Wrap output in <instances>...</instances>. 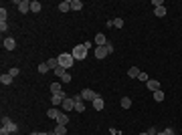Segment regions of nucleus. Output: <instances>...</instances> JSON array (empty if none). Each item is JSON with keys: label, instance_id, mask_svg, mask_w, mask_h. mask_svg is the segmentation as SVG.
<instances>
[{"label": "nucleus", "instance_id": "obj_1", "mask_svg": "<svg viewBox=\"0 0 182 135\" xmlns=\"http://www.w3.org/2000/svg\"><path fill=\"white\" fill-rule=\"evenodd\" d=\"M59 59V67H63V69H71L73 67V63H75V59H73V54H69V53H63V54H59L57 57Z\"/></svg>", "mask_w": 182, "mask_h": 135}, {"label": "nucleus", "instance_id": "obj_2", "mask_svg": "<svg viewBox=\"0 0 182 135\" xmlns=\"http://www.w3.org/2000/svg\"><path fill=\"white\" fill-rule=\"evenodd\" d=\"M87 51H89V48L85 47V44H77V47L73 48V53H71V54H73L75 61H83V59L87 57Z\"/></svg>", "mask_w": 182, "mask_h": 135}, {"label": "nucleus", "instance_id": "obj_3", "mask_svg": "<svg viewBox=\"0 0 182 135\" xmlns=\"http://www.w3.org/2000/svg\"><path fill=\"white\" fill-rule=\"evenodd\" d=\"M2 127H6V129H8V133H10V135L18 131V125H16V123H14L12 119H8V117H2Z\"/></svg>", "mask_w": 182, "mask_h": 135}, {"label": "nucleus", "instance_id": "obj_4", "mask_svg": "<svg viewBox=\"0 0 182 135\" xmlns=\"http://www.w3.org/2000/svg\"><path fill=\"white\" fill-rule=\"evenodd\" d=\"M67 99V95L63 93H53V97H51V103H53V107H59V105H63V101Z\"/></svg>", "mask_w": 182, "mask_h": 135}, {"label": "nucleus", "instance_id": "obj_5", "mask_svg": "<svg viewBox=\"0 0 182 135\" xmlns=\"http://www.w3.org/2000/svg\"><path fill=\"white\" fill-rule=\"evenodd\" d=\"M61 109H63V113H69V111H73V109H75L73 97H67V99L63 101V105H61Z\"/></svg>", "mask_w": 182, "mask_h": 135}, {"label": "nucleus", "instance_id": "obj_6", "mask_svg": "<svg viewBox=\"0 0 182 135\" xmlns=\"http://www.w3.org/2000/svg\"><path fill=\"white\" fill-rule=\"evenodd\" d=\"M81 97H83V101H95V97H97V93H95L93 89H85V91H81Z\"/></svg>", "mask_w": 182, "mask_h": 135}, {"label": "nucleus", "instance_id": "obj_7", "mask_svg": "<svg viewBox=\"0 0 182 135\" xmlns=\"http://www.w3.org/2000/svg\"><path fill=\"white\" fill-rule=\"evenodd\" d=\"M109 54V51H107V47H95V57H97V59H105V57H107Z\"/></svg>", "mask_w": 182, "mask_h": 135}, {"label": "nucleus", "instance_id": "obj_8", "mask_svg": "<svg viewBox=\"0 0 182 135\" xmlns=\"http://www.w3.org/2000/svg\"><path fill=\"white\" fill-rule=\"evenodd\" d=\"M16 6H18L20 14H24V12L30 10V2H28V0H20V2H16Z\"/></svg>", "mask_w": 182, "mask_h": 135}, {"label": "nucleus", "instance_id": "obj_9", "mask_svg": "<svg viewBox=\"0 0 182 135\" xmlns=\"http://www.w3.org/2000/svg\"><path fill=\"white\" fill-rule=\"evenodd\" d=\"M146 87H148L152 93H156V91H160V81H156V79H150V81L146 83Z\"/></svg>", "mask_w": 182, "mask_h": 135}, {"label": "nucleus", "instance_id": "obj_10", "mask_svg": "<svg viewBox=\"0 0 182 135\" xmlns=\"http://www.w3.org/2000/svg\"><path fill=\"white\" fill-rule=\"evenodd\" d=\"M95 44H97V47H105V44H107V38H105V34H101V32L95 34Z\"/></svg>", "mask_w": 182, "mask_h": 135}, {"label": "nucleus", "instance_id": "obj_11", "mask_svg": "<svg viewBox=\"0 0 182 135\" xmlns=\"http://www.w3.org/2000/svg\"><path fill=\"white\" fill-rule=\"evenodd\" d=\"M67 123H69V115L61 111V115L57 117V125H67Z\"/></svg>", "mask_w": 182, "mask_h": 135}, {"label": "nucleus", "instance_id": "obj_12", "mask_svg": "<svg viewBox=\"0 0 182 135\" xmlns=\"http://www.w3.org/2000/svg\"><path fill=\"white\" fill-rule=\"evenodd\" d=\"M93 107H95V111H101V109L105 107V103H103V99H101L99 95L95 97V101H93Z\"/></svg>", "mask_w": 182, "mask_h": 135}, {"label": "nucleus", "instance_id": "obj_13", "mask_svg": "<svg viewBox=\"0 0 182 135\" xmlns=\"http://www.w3.org/2000/svg\"><path fill=\"white\" fill-rule=\"evenodd\" d=\"M59 115H61V111H59L57 107H51V109L47 111V117H49V119H57Z\"/></svg>", "mask_w": 182, "mask_h": 135}, {"label": "nucleus", "instance_id": "obj_14", "mask_svg": "<svg viewBox=\"0 0 182 135\" xmlns=\"http://www.w3.org/2000/svg\"><path fill=\"white\" fill-rule=\"evenodd\" d=\"M14 47H16V41L14 38H4V48L6 51H14Z\"/></svg>", "mask_w": 182, "mask_h": 135}, {"label": "nucleus", "instance_id": "obj_15", "mask_svg": "<svg viewBox=\"0 0 182 135\" xmlns=\"http://www.w3.org/2000/svg\"><path fill=\"white\" fill-rule=\"evenodd\" d=\"M12 79H14V77L10 73H4L2 77H0V83H2V85H10V83H12Z\"/></svg>", "mask_w": 182, "mask_h": 135}, {"label": "nucleus", "instance_id": "obj_16", "mask_svg": "<svg viewBox=\"0 0 182 135\" xmlns=\"http://www.w3.org/2000/svg\"><path fill=\"white\" fill-rule=\"evenodd\" d=\"M59 10L61 12H69V10H71V2H69V0H63L59 4Z\"/></svg>", "mask_w": 182, "mask_h": 135}, {"label": "nucleus", "instance_id": "obj_17", "mask_svg": "<svg viewBox=\"0 0 182 135\" xmlns=\"http://www.w3.org/2000/svg\"><path fill=\"white\" fill-rule=\"evenodd\" d=\"M53 133L55 135H67V125H57Z\"/></svg>", "mask_w": 182, "mask_h": 135}, {"label": "nucleus", "instance_id": "obj_18", "mask_svg": "<svg viewBox=\"0 0 182 135\" xmlns=\"http://www.w3.org/2000/svg\"><path fill=\"white\" fill-rule=\"evenodd\" d=\"M140 73H142V71H140L138 67H132V69L128 71V77H132V79H138V77H140Z\"/></svg>", "mask_w": 182, "mask_h": 135}, {"label": "nucleus", "instance_id": "obj_19", "mask_svg": "<svg viewBox=\"0 0 182 135\" xmlns=\"http://www.w3.org/2000/svg\"><path fill=\"white\" fill-rule=\"evenodd\" d=\"M61 91H63V85H61V83H51V95L61 93Z\"/></svg>", "mask_w": 182, "mask_h": 135}, {"label": "nucleus", "instance_id": "obj_20", "mask_svg": "<svg viewBox=\"0 0 182 135\" xmlns=\"http://www.w3.org/2000/svg\"><path fill=\"white\" fill-rule=\"evenodd\" d=\"M81 8H83L81 0H71V10H81Z\"/></svg>", "mask_w": 182, "mask_h": 135}, {"label": "nucleus", "instance_id": "obj_21", "mask_svg": "<svg viewBox=\"0 0 182 135\" xmlns=\"http://www.w3.org/2000/svg\"><path fill=\"white\" fill-rule=\"evenodd\" d=\"M47 65H49V69H51V71H55V69L59 67V59H49Z\"/></svg>", "mask_w": 182, "mask_h": 135}, {"label": "nucleus", "instance_id": "obj_22", "mask_svg": "<svg viewBox=\"0 0 182 135\" xmlns=\"http://www.w3.org/2000/svg\"><path fill=\"white\" fill-rule=\"evenodd\" d=\"M120 103H121V107H123V109H129V107H132V99H129V97H123Z\"/></svg>", "mask_w": 182, "mask_h": 135}, {"label": "nucleus", "instance_id": "obj_23", "mask_svg": "<svg viewBox=\"0 0 182 135\" xmlns=\"http://www.w3.org/2000/svg\"><path fill=\"white\" fill-rule=\"evenodd\" d=\"M40 8H43V4H40V2H37V0H34V2H30V10H33V12H40Z\"/></svg>", "mask_w": 182, "mask_h": 135}, {"label": "nucleus", "instance_id": "obj_24", "mask_svg": "<svg viewBox=\"0 0 182 135\" xmlns=\"http://www.w3.org/2000/svg\"><path fill=\"white\" fill-rule=\"evenodd\" d=\"M154 14H156V16H166V6H158V8H154Z\"/></svg>", "mask_w": 182, "mask_h": 135}, {"label": "nucleus", "instance_id": "obj_25", "mask_svg": "<svg viewBox=\"0 0 182 135\" xmlns=\"http://www.w3.org/2000/svg\"><path fill=\"white\" fill-rule=\"evenodd\" d=\"M75 111H77V113H83V111H85V103L77 101V103H75Z\"/></svg>", "mask_w": 182, "mask_h": 135}, {"label": "nucleus", "instance_id": "obj_26", "mask_svg": "<svg viewBox=\"0 0 182 135\" xmlns=\"http://www.w3.org/2000/svg\"><path fill=\"white\" fill-rule=\"evenodd\" d=\"M49 71H51V69H49V65H47V63H40V65H39V73H43V75H45V73H49Z\"/></svg>", "mask_w": 182, "mask_h": 135}, {"label": "nucleus", "instance_id": "obj_27", "mask_svg": "<svg viewBox=\"0 0 182 135\" xmlns=\"http://www.w3.org/2000/svg\"><path fill=\"white\" fill-rule=\"evenodd\" d=\"M164 97H166L164 91H156V93H154V101H164Z\"/></svg>", "mask_w": 182, "mask_h": 135}, {"label": "nucleus", "instance_id": "obj_28", "mask_svg": "<svg viewBox=\"0 0 182 135\" xmlns=\"http://www.w3.org/2000/svg\"><path fill=\"white\" fill-rule=\"evenodd\" d=\"M6 16H8V12H6V8L2 6L0 8V22H6Z\"/></svg>", "mask_w": 182, "mask_h": 135}, {"label": "nucleus", "instance_id": "obj_29", "mask_svg": "<svg viewBox=\"0 0 182 135\" xmlns=\"http://www.w3.org/2000/svg\"><path fill=\"white\" fill-rule=\"evenodd\" d=\"M53 73L57 75V77H63V75L67 73V69H63V67H57V69H55V71H53Z\"/></svg>", "mask_w": 182, "mask_h": 135}, {"label": "nucleus", "instance_id": "obj_30", "mask_svg": "<svg viewBox=\"0 0 182 135\" xmlns=\"http://www.w3.org/2000/svg\"><path fill=\"white\" fill-rule=\"evenodd\" d=\"M111 26L121 28V26H123V20H121V18H115V20H111Z\"/></svg>", "mask_w": 182, "mask_h": 135}, {"label": "nucleus", "instance_id": "obj_31", "mask_svg": "<svg viewBox=\"0 0 182 135\" xmlns=\"http://www.w3.org/2000/svg\"><path fill=\"white\" fill-rule=\"evenodd\" d=\"M158 135H174V129H172V127H166L164 131H160Z\"/></svg>", "mask_w": 182, "mask_h": 135}, {"label": "nucleus", "instance_id": "obj_32", "mask_svg": "<svg viewBox=\"0 0 182 135\" xmlns=\"http://www.w3.org/2000/svg\"><path fill=\"white\" fill-rule=\"evenodd\" d=\"M61 81H63V83H71V75H69V73H65L63 77H61Z\"/></svg>", "mask_w": 182, "mask_h": 135}, {"label": "nucleus", "instance_id": "obj_33", "mask_svg": "<svg viewBox=\"0 0 182 135\" xmlns=\"http://www.w3.org/2000/svg\"><path fill=\"white\" fill-rule=\"evenodd\" d=\"M138 79H140V81H144V83H148L150 79H148V75L146 73H140V77H138Z\"/></svg>", "mask_w": 182, "mask_h": 135}, {"label": "nucleus", "instance_id": "obj_34", "mask_svg": "<svg viewBox=\"0 0 182 135\" xmlns=\"http://www.w3.org/2000/svg\"><path fill=\"white\" fill-rule=\"evenodd\" d=\"M8 73L12 75V77H16V75H18V73H20V69H16V67H12V69H10V71H8Z\"/></svg>", "mask_w": 182, "mask_h": 135}, {"label": "nucleus", "instance_id": "obj_35", "mask_svg": "<svg viewBox=\"0 0 182 135\" xmlns=\"http://www.w3.org/2000/svg\"><path fill=\"white\" fill-rule=\"evenodd\" d=\"M162 4H164L162 0H152V6H156V8H158V6H162Z\"/></svg>", "mask_w": 182, "mask_h": 135}, {"label": "nucleus", "instance_id": "obj_36", "mask_svg": "<svg viewBox=\"0 0 182 135\" xmlns=\"http://www.w3.org/2000/svg\"><path fill=\"white\" fill-rule=\"evenodd\" d=\"M148 135H158V131H156V127H150V129H148Z\"/></svg>", "mask_w": 182, "mask_h": 135}, {"label": "nucleus", "instance_id": "obj_37", "mask_svg": "<svg viewBox=\"0 0 182 135\" xmlns=\"http://www.w3.org/2000/svg\"><path fill=\"white\" fill-rule=\"evenodd\" d=\"M6 28H8V24H6V22H0V30H2V32H4Z\"/></svg>", "mask_w": 182, "mask_h": 135}, {"label": "nucleus", "instance_id": "obj_38", "mask_svg": "<svg viewBox=\"0 0 182 135\" xmlns=\"http://www.w3.org/2000/svg\"><path fill=\"white\" fill-rule=\"evenodd\" d=\"M105 47H107V51H109V54L113 53V44H111V42H107V44H105Z\"/></svg>", "mask_w": 182, "mask_h": 135}, {"label": "nucleus", "instance_id": "obj_39", "mask_svg": "<svg viewBox=\"0 0 182 135\" xmlns=\"http://www.w3.org/2000/svg\"><path fill=\"white\" fill-rule=\"evenodd\" d=\"M73 101H75V103H77V101H83V97H81V93H79V95H75V97H73Z\"/></svg>", "mask_w": 182, "mask_h": 135}, {"label": "nucleus", "instance_id": "obj_40", "mask_svg": "<svg viewBox=\"0 0 182 135\" xmlns=\"http://www.w3.org/2000/svg\"><path fill=\"white\" fill-rule=\"evenodd\" d=\"M0 135H10V133H8V129H6V127H2V129H0Z\"/></svg>", "mask_w": 182, "mask_h": 135}, {"label": "nucleus", "instance_id": "obj_41", "mask_svg": "<svg viewBox=\"0 0 182 135\" xmlns=\"http://www.w3.org/2000/svg\"><path fill=\"white\" fill-rule=\"evenodd\" d=\"M30 135H53V133H37V131H34V133H30Z\"/></svg>", "mask_w": 182, "mask_h": 135}, {"label": "nucleus", "instance_id": "obj_42", "mask_svg": "<svg viewBox=\"0 0 182 135\" xmlns=\"http://www.w3.org/2000/svg\"><path fill=\"white\" fill-rule=\"evenodd\" d=\"M140 135H148V131H142V133Z\"/></svg>", "mask_w": 182, "mask_h": 135}, {"label": "nucleus", "instance_id": "obj_43", "mask_svg": "<svg viewBox=\"0 0 182 135\" xmlns=\"http://www.w3.org/2000/svg\"><path fill=\"white\" fill-rule=\"evenodd\" d=\"M53 135H55V133H53Z\"/></svg>", "mask_w": 182, "mask_h": 135}]
</instances>
